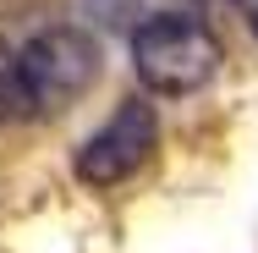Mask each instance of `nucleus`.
<instances>
[{"label": "nucleus", "mask_w": 258, "mask_h": 253, "mask_svg": "<svg viewBox=\"0 0 258 253\" xmlns=\"http://www.w3.org/2000/svg\"><path fill=\"white\" fill-rule=\"evenodd\" d=\"M159 143V116L154 105L143 99H126L110 121H104L99 132L77 149V176L88 182V187H121Z\"/></svg>", "instance_id": "obj_3"}, {"label": "nucleus", "mask_w": 258, "mask_h": 253, "mask_svg": "<svg viewBox=\"0 0 258 253\" xmlns=\"http://www.w3.org/2000/svg\"><path fill=\"white\" fill-rule=\"evenodd\" d=\"M88 11L99 17L104 28H126V33H138L143 22H154L165 11H181L176 0H88Z\"/></svg>", "instance_id": "obj_4"}, {"label": "nucleus", "mask_w": 258, "mask_h": 253, "mask_svg": "<svg viewBox=\"0 0 258 253\" xmlns=\"http://www.w3.org/2000/svg\"><path fill=\"white\" fill-rule=\"evenodd\" d=\"M11 116H22V88H17V55L0 39V121H11Z\"/></svg>", "instance_id": "obj_5"}, {"label": "nucleus", "mask_w": 258, "mask_h": 253, "mask_svg": "<svg viewBox=\"0 0 258 253\" xmlns=\"http://www.w3.org/2000/svg\"><path fill=\"white\" fill-rule=\"evenodd\" d=\"M99 77V44L83 28H44L17 50V88H22V116L39 110L55 116L77 94H88Z\"/></svg>", "instance_id": "obj_2"}, {"label": "nucleus", "mask_w": 258, "mask_h": 253, "mask_svg": "<svg viewBox=\"0 0 258 253\" xmlns=\"http://www.w3.org/2000/svg\"><path fill=\"white\" fill-rule=\"evenodd\" d=\"M198 6H247V0H198Z\"/></svg>", "instance_id": "obj_7"}, {"label": "nucleus", "mask_w": 258, "mask_h": 253, "mask_svg": "<svg viewBox=\"0 0 258 253\" xmlns=\"http://www.w3.org/2000/svg\"><path fill=\"white\" fill-rule=\"evenodd\" d=\"M132 72L149 94H198L220 72V39L204 17L192 11H165L132 33Z\"/></svg>", "instance_id": "obj_1"}, {"label": "nucleus", "mask_w": 258, "mask_h": 253, "mask_svg": "<svg viewBox=\"0 0 258 253\" xmlns=\"http://www.w3.org/2000/svg\"><path fill=\"white\" fill-rule=\"evenodd\" d=\"M247 22H253V33H258V0H247Z\"/></svg>", "instance_id": "obj_6"}]
</instances>
